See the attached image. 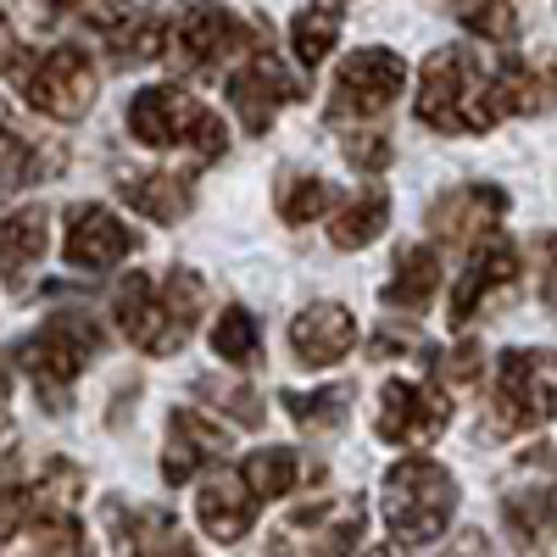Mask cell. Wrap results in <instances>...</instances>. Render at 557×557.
<instances>
[{
  "mask_svg": "<svg viewBox=\"0 0 557 557\" xmlns=\"http://www.w3.org/2000/svg\"><path fill=\"white\" fill-rule=\"evenodd\" d=\"M101 346H107L101 323L89 318V312H78V307H62V312L45 318L34 335H23V341L12 346V357H17L23 374L34 380L39 407L67 412V396H73L78 374L101 357Z\"/></svg>",
  "mask_w": 557,
  "mask_h": 557,
  "instance_id": "6da1fadb",
  "label": "cell"
},
{
  "mask_svg": "<svg viewBox=\"0 0 557 557\" xmlns=\"http://www.w3.org/2000/svg\"><path fill=\"white\" fill-rule=\"evenodd\" d=\"M412 112L424 128L435 134H491L502 117H496V101H491V73L480 67L474 51H435L418 73V96H412Z\"/></svg>",
  "mask_w": 557,
  "mask_h": 557,
  "instance_id": "7a4b0ae2",
  "label": "cell"
},
{
  "mask_svg": "<svg viewBox=\"0 0 557 557\" xmlns=\"http://www.w3.org/2000/svg\"><path fill=\"white\" fill-rule=\"evenodd\" d=\"M128 134L139 139V146H151V151H190L201 162H218L228 151L223 117L201 96L178 89V84H146V89H134V101H128Z\"/></svg>",
  "mask_w": 557,
  "mask_h": 557,
  "instance_id": "3957f363",
  "label": "cell"
},
{
  "mask_svg": "<svg viewBox=\"0 0 557 557\" xmlns=\"http://www.w3.org/2000/svg\"><path fill=\"white\" fill-rule=\"evenodd\" d=\"M457 480L446 462L435 457H401L385 469V491H380V513L385 530L396 535V546H430L446 535L451 513H457Z\"/></svg>",
  "mask_w": 557,
  "mask_h": 557,
  "instance_id": "277c9868",
  "label": "cell"
},
{
  "mask_svg": "<svg viewBox=\"0 0 557 557\" xmlns=\"http://www.w3.org/2000/svg\"><path fill=\"white\" fill-rule=\"evenodd\" d=\"M557 418V357L507 346L491 374V435H535Z\"/></svg>",
  "mask_w": 557,
  "mask_h": 557,
  "instance_id": "5b68a950",
  "label": "cell"
},
{
  "mask_svg": "<svg viewBox=\"0 0 557 557\" xmlns=\"http://www.w3.org/2000/svg\"><path fill=\"white\" fill-rule=\"evenodd\" d=\"M257 39V23L240 12H223V7H184L178 17H168V51L184 73H212L228 57H246Z\"/></svg>",
  "mask_w": 557,
  "mask_h": 557,
  "instance_id": "8992f818",
  "label": "cell"
},
{
  "mask_svg": "<svg viewBox=\"0 0 557 557\" xmlns=\"http://www.w3.org/2000/svg\"><path fill=\"white\" fill-rule=\"evenodd\" d=\"M96 62H89L84 45H51L45 57H34V67L23 73V101L51 117V123H78L96 107Z\"/></svg>",
  "mask_w": 557,
  "mask_h": 557,
  "instance_id": "52a82bcc",
  "label": "cell"
},
{
  "mask_svg": "<svg viewBox=\"0 0 557 557\" xmlns=\"http://www.w3.org/2000/svg\"><path fill=\"white\" fill-rule=\"evenodd\" d=\"M407 89V62L385 45H362L351 51L335 73V89H330V123H362V117H380L385 107L401 101Z\"/></svg>",
  "mask_w": 557,
  "mask_h": 557,
  "instance_id": "ba28073f",
  "label": "cell"
},
{
  "mask_svg": "<svg viewBox=\"0 0 557 557\" xmlns=\"http://www.w3.org/2000/svg\"><path fill=\"white\" fill-rule=\"evenodd\" d=\"M112 318H117V330H123V341L134 346V351H146V357H173V351H184L190 346V323H184L173 307H168V296H162V285L151 273H128L123 285H117V296H112Z\"/></svg>",
  "mask_w": 557,
  "mask_h": 557,
  "instance_id": "9c48e42d",
  "label": "cell"
},
{
  "mask_svg": "<svg viewBox=\"0 0 557 557\" xmlns=\"http://www.w3.org/2000/svg\"><path fill=\"white\" fill-rule=\"evenodd\" d=\"M228 107H235V117H240V128L246 134H268L273 128V117L285 112V107H296L307 89H301V78L278 62V51L273 45H251L246 51V62L228 73Z\"/></svg>",
  "mask_w": 557,
  "mask_h": 557,
  "instance_id": "30bf717a",
  "label": "cell"
},
{
  "mask_svg": "<svg viewBox=\"0 0 557 557\" xmlns=\"http://www.w3.org/2000/svg\"><path fill=\"white\" fill-rule=\"evenodd\" d=\"M519 278H524V257H519V246L507 240V235H491L485 246H474V262L462 268V278L451 285L446 318L457 323V330H469L480 312H491L496 301H507V296L519 290Z\"/></svg>",
  "mask_w": 557,
  "mask_h": 557,
  "instance_id": "8fae6325",
  "label": "cell"
},
{
  "mask_svg": "<svg viewBox=\"0 0 557 557\" xmlns=\"http://www.w3.org/2000/svg\"><path fill=\"white\" fill-rule=\"evenodd\" d=\"M451 424V401L435 385L418 380H385L374 401V430L391 446H435Z\"/></svg>",
  "mask_w": 557,
  "mask_h": 557,
  "instance_id": "7c38bea8",
  "label": "cell"
},
{
  "mask_svg": "<svg viewBox=\"0 0 557 557\" xmlns=\"http://www.w3.org/2000/svg\"><path fill=\"white\" fill-rule=\"evenodd\" d=\"M139 251V235L112 212V207H96V201H78L67 207V235H62V257L67 268L78 273H107L117 268L123 257Z\"/></svg>",
  "mask_w": 557,
  "mask_h": 557,
  "instance_id": "4fadbf2b",
  "label": "cell"
},
{
  "mask_svg": "<svg viewBox=\"0 0 557 557\" xmlns=\"http://www.w3.org/2000/svg\"><path fill=\"white\" fill-rule=\"evenodd\" d=\"M507 207H513V196L502 184H451L430 207V235L446 246H485L496 223L507 218Z\"/></svg>",
  "mask_w": 557,
  "mask_h": 557,
  "instance_id": "5bb4252c",
  "label": "cell"
},
{
  "mask_svg": "<svg viewBox=\"0 0 557 557\" xmlns=\"http://www.w3.org/2000/svg\"><path fill=\"white\" fill-rule=\"evenodd\" d=\"M228 457V430L212 424L196 407H173L168 412V446H162V480L168 485H190L201 469Z\"/></svg>",
  "mask_w": 557,
  "mask_h": 557,
  "instance_id": "9a60e30c",
  "label": "cell"
},
{
  "mask_svg": "<svg viewBox=\"0 0 557 557\" xmlns=\"http://www.w3.org/2000/svg\"><path fill=\"white\" fill-rule=\"evenodd\" d=\"M357 346V318L341 301H312L290 318V351L301 368H335Z\"/></svg>",
  "mask_w": 557,
  "mask_h": 557,
  "instance_id": "2e32d148",
  "label": "cell"
},
{
  "mask_svg": "<svg viewBox=\"0 0 557 557\" xmlns=\"http://www.w3.org/2000/svg\"><path fill=\"white\" fill-rule=\"evenodd\" d=\"M107 524L123 557H201L168 507H134L128 513L123 502H107Z\"/></svg>",
  "mask_w": 557,
  "mask_h": 557,
  "instance_id": "e0dca14e",
  "label": "cell"
},
{
  "mask_svg": "<svg viewBox=\"0 0 557 557\" xmlns=\"http://www.w3.org/2000/svg\"><path fill=\"white\" fill-rule=\"evenodd\" d=\"M491 101L496 117H541L557 107V62H524V57H507L491 73Z\"/></svg>",
  "mask_w": 557,
  "mask_h": 557,
  "instance_id": "ac0fdd59",
  "label": "cell"
},
{
  "mask_svg": "<svg viewBox=\"0 0 557 557\" xmlns=\"http://www.w3.org/2000/svg\"><path fill=\"white\" fill-rule=\"evenodd\" d=\"M84 28H96L112 45V62H157L168 51V17L157 12H107V7H89L78 12Z\"/></svg>",
  "mask_w": 557,
  "mask_h": 557,
  "instance_id": "d6986e66",
  "label": "cell"
},
{
  "mask_svg": "<svg viewBox=\"0 0 557 557\" xmlns=\"http://www.w3.org/2000/svg\"><path fill=\"white\" fill-rule=\"evenodd\" d=\"M45 246H51V212H45L39 201L0 212V278H7L12 290L28 285V273L39 268Z\"/></svg>",
  "mask_w": 557,
  "mask_h": 557,
  "instance_id": "ffe728a7",
  "label": "cell"
},
{
  "mask_svg": "<svg viewBox=\"0 0 557 557\" xmlns=\"http://www.w3.org/2000/svg\"><path fill=\"white\" fill-rule=\"evenodd\" d=\"M117 196L151 223H178L196 207V178L190 173H168V168H146V173H123Z\"/></svg>",
  "mask_w": 557,
  "mask_h": 557,
  "instance_id": "44dd1931",
  "label": "cell"
},
{
  "mask_svg": "<svg viewBox=\"0 0 557 557\" xmlns=\"http://www.w3.org/2000/svg\"><path fill=\"white\" fill-rule=\"evenodd\" d=\"M196 519H201V530L218 541V546H235V541H246L251 535V524H257V502L246 496V485L235 480V474H212L201 491H196Z\"/></svg>",
  "mask_w": 557,
  "mask_h": 557,
  "instance_id": "7402d4cb",
  "label": "cell"
},
{
  "mask_svg": "<svg viewBox=\"0 0 557 557\" xmlns=\"http://www.w3.org/2000/svg\"><path fill=\"white\" fill-rule=\"evenodd\" d=\"M435 296H441V257H435V246H401L380 301L391 312H424Z\"/></svg>",
  "mask_w": 557,
  "mask_h": 557,
  "instance_id": "603a6c76",
  "label": "cell"
},
{
  "mask_svg": "<svg viewBox=\"0 0 557 557\" xmlns=\"http://www.w3.org/2000/svg\"><path fill=\"white\" fill-rule=\"evenodd\" d=\"M502 524L524 552L535 557H557V491H513L502 496Z\"/></svg>",
  "mask_w": 557,
  "mask_h": 557,
  "instance_id": "cb8c5ba5",
  "label": "cell"
},
{
  "mask_svg": "<svg viewBox=\"0 0 557 557\" xmlns=\"http://www.w3.org/2000/svg\"><path fill=\"white\" fill-rule=\"evenodd\" d=\"M385 223H391V196H385V184H362V190L335 212L330 246H335V251H362V246H374V240L385 235Z\"/></svg>",
  "mask_w": 557,
  "mask_h": 557,
  "instance_id": "d4e9b609",
  "label": "cell"
},
{
  "mask_svg": "<svg viewBox=\"0 0 557 557\" xmlns=\"http://www.w3.org/2000/svg\"><path fill=\"white\" fill-rule=\"evenodd\" d=\"M235 480L246 485L251 502H278V496L296 491L301 457H296V446H257V451L240 462V469H235Z\"/></svg>",
  "mask_w": 557,
  "mask_h": 557,
  "instance_id": "484cf974",
  "label": "cell"
},
{
  "mask_svg": "<svg viewBox=\"0 0 557 557\" xmlns=\"http://www.w3.org/2000/svg\"><path fill=\"white\" fill-rule=\"evenodd\" d=\"M335 207V190H330V178H318V173H301V168H285L273 184V212L285 218L290 228H307L318 223L323 212Z\"/></svg>",
  "mask_w": 557,
  "mask_h": 557,
  "instance_id": "4316f807",
  "label": "cell"
},
{
  "mask_svg": "<svg viewBox=\"0 0 557 557\" xmlns=\"http://www.w3.org/2000/svg\"><path fill=\"white\" fill-rule=\"evenodd\" d=\"M341 23H346L341 7H301V12L290 17V57H296L307 73L323 67V57H330L335 39H341Z\"/></svg>",
  "mask_w": 557,
  "mask_h": 557,
  "instance_id": "83f0119b",
  "label": "cell"
},
{
  "mask_svg": "<svg viewBox=\"0 0 557 557\" xmlns=\"http://www.w3.org/2000/svg\"><path fill=\"white\" fill-rule=\"evenodd\" d=\"M278 401H285V412L296 418L307 435H330V430L346 424V401H351V391H346V385H323V391H278Z\"/></svg>",
  "mask_w": 557,
  "mask_h": 557,
  "instance_id": "f1b7e54d",
  "label": "cell"
},
{
  "mask_svg": "<svg viewBox=\"0 0 557 557\" xmlns=\"http://www.w3.org/2000/svg\"><path fill=\"white\" fill-rule=\"evenodd\" d=\"M28 557H96V546H89V530L73 513H34Z\"/></svg>",
  "mask_w": 557,
  "mask_h": 557,
  "instance_id": "f546056e",
  "label": "cell"
},
{
  "mask_svg": "<svg viewBox=\"0 0 557 557\" xmlns=\"http://www.w3.org/2000/svg\"><path fill=\"white\" fill-rule=\"evenodd\" d=\"M212 351L228 362V368H251L262 357V330H257V318L235 301V307H223L218 323H212Z\"/></svg>",
  "mask_w": 557,
  "mask_h": 557,
  "instance_id": "4dcf8cb0",
  "label": "cell"
},
{
  "mask_svg": "<svg viewBox=\"0 0 557 557\" xmlns=\"http://www.w3.org/2000/svg\"><path fill=\"white\" fill-rule=\"evenodd\" d=\"M430 357V374H435V391L451 401V391H469V385H480L485 380V351L474 346V341H462V346H451V351H424Z\"/></svg>",
  "mask_w": 557,
  "mask_h": 557,
  "instance_id": "1f68e13d",
  "label": "cell"
},
{
  "mask_svg": "<svg viewBox=\"0 0 557 557\" xmlns=\"http://www.w3.org/2000/svg\"><path fill=\"white\" fill-rule=\"evenodd\" d=\"M362 524H368L362 502H341V507H335V519H330V524H318V535H312L307 557H357Z\"/></svg>",
  "mask_w": 557,
  "mask_h": 557,
  "instance_id": "d6a6232c",
  "label": "cell"
},
{
  "mask_svg": "<svg viewBox=\"0 0 557 557\" xmlns=\"http://www.w3.org/2000/svg\"><path fill=\"white\" fill-rule=\"evenodd\" d=\"M341 157L362 178H380L396 162V146H391V134H380V128H351V134H341Z\"/></svg>",
  "mask_w": 557,
  "mask_h": 557,
  "instance_id": "836d02e7",
  "label": "cell"
},
{
  "mask_svg": "<svg viewBox=\"0 0 557 557\" xmlns=\"http://www.w3.org/2000/svg\"><path fill=\"white\" fill-rule=\"evenodd\" d=\"M457 23L485 45H513L519 39V12L502 7V0H491V7H457Z\"/></svg>",
  "mask_w": 557,
  "mask_h": 557,
  "instance_id": "e575fe53",
  "label": "cell"
},
{
  "mask_svg": "<svg viewBox=\"0 0 557 557\" xmlns=\"http://www.w3.org/2000/svg\"><path fill=\"white\" fill-rule=\"evenodd\" d=\"M196 396H218V407L235 418L240 430H262V418H268V407H262V396H257L251 385H228V391H218L212 380H196Z\"/></svg>",
  "mask_w": 557,
  "mask_h": 557,
  "instance_id": "d590c367",
  "label": "cell"
},
{
  "mask_svg": "<svg viewBox=\"0 0 557 557\" xmlns=\"http://www.w3.org/2000/svg\"><path fill=\"white\" fill-rule=\"evenodd\" d=\"M28 519H34V491L28 485H0V546L17 541Z\"/></svg>",
  "mask_w": 557,
  "mask_h": 557,
  "instance_id": "8d00e7d4",
  "label": "cell"
},
{
  "mask_svg": "<svg viewBox=\"0 0 557 557\" xmlns=\"http://www.w3.org/2000/svg\"><path fill=\"white\" fill-rule=\"evenodd\" d=\"M401 351H424V341H418V330L412 323H385V330H374V341H368V357L374 362H391V357H401Z\"/></svg>",
  "mask_w": 557,
  "mask_h": 557,
  "instance_id": "74e56055",
  "label": "cell"
},
{
  "mask_svg": "<svg viewBox=\"0 0 557 557\" xmlns=\"http://www.w3.org/2000/svg\"><path fill=\"white\" fill-rule=\"evenodd\" d=\"M441 557H491V535L469 524V530H457V535L446 541V552H441Z\"/></svg>",
  "mask_w": 557,
  "mask_h": 557,
  "instance_id": "f35d334b",
  "label": "cell"
},
{
  "mask_svg": "<svg viewBox=\"0 0 557 557\" xmlns=\"http://www.w3.org/2000/svg\"><path fill=\"white\" fill-rule=\"evenodd\" d=\"M7 391H12V380H7V362H0V457H12V446H17V424L7 412Z\"/></svg>",
  "mask_w": 557,
  "mask_h": 557,
  "instance_id": "ab89813d",
  "label": "cell"
},
{
  "mask_svg": "<svg viewBox=\"0 0 557 557\" xmlns=\"http://www.w3.org/2000/svg\"><path fill=\"white\" fill-rule=\"evenodd\" d=\"M17 57H23V39H17L12 17L0 12V73H12V67H17Z\"/></svg>",
  "mask_w": 557,
  "mask_h": 557,
  "instance_id": "60d3db41",
  "label": "cell"
},
{
  "mask_svg": "<svg viewBox=\"0 0 557 557\" xmlns=\"http://www.w3.org/2000/svg\"><path fill=\"white\" fill-rule=\"evenodd\" d=\"M524 469H546V474H557V451H541V446L524 451ZM552 491H557V485H552Z\"/></svg>",
  "mask_w": 557,
  "mask_h": 557,
  "instance_id": "b9f144b4",
  "label": "cell"
},
{
  "mask_svg": "<svg viewBox=\"0 0 557 557\" xmlns=\"http://www.w3.org/2000/svg\"><path fill=\"white\" fill-rule=\"evenodd\" d=\"M368 557H396V546H374V552H368Z\"/></svg>",
  "mask_w": 557,
  "mask_h": 557,
  "instance_id": "7bdbcfd3",
  "label": "cell"
}]
</instances>
